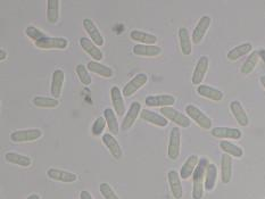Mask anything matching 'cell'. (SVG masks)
Segmentation results:
<instances>
[{"instance_id": "cell-43", "label": "cell", "mask_w": 265, "mask_h": 199, "mask_svg": "<svg viewBox=\"0 0 265 199\" xmlns=\"http://www.w3.org/2000/svg\"><path fill=\"white\" fill-rule=\"evenodd\" d=\"M258 55H259V57H261V58L263 59V61L265 63V49H261L258 51Z\"/></svg>"}, {"instance_id": "cell-14", "label": "cell", "mask_w": 265, "mask_h": 199, "mask_svg": "<svg viewBox=\"0 0 265 199\" xmlns=\"http://www.w3.org/2000/svg\"><path fill=\"white\" fill-rule=\"evenodd\" d=\"M64 81H65L64 71L63 70L54 71L53 77H51V84H50V93L54 98L58 99L60 97Z\"/></svg>"}, {"instance_id": "cell-5", "label": "cell", "mask_w": 265, "mask_h": 199, "mask_svg": "<svg viewBox=\"0 0 265 199\" xmlns=\"http://www.w3.org/2000/svg\"><path fill=\"white\" fill-rule=\"evenodd\" d=\"M148 82V75L145 73L137 74L135 78H132L122 89V93L124 97H131L135 94L140 88H143Z\"/></svg>"}, {"instance_id": "cell-31", "label": "cell", "mask_w": 265, "mask_h": 199, "mask_svg": "<svg viewBox=\"0 0 265 199\" xmlns=\"http://www.w3.org/2000/svg\"><path fill=\"white\" fill-rule=\"evenodd\" d=\"M59 0H48L47 2V21L50 24H56L59 20Z\"/></svg>"}, {"instance_id": "cell-40", "label": "cell", "mask_w": 265, "mask_h": 199, "mask_svg": "<svg viewBox=\"0 0 265 199\" xmlns=\"http://www.w3.org/2000/svg\"><path fill=\"white\" fill-rule=\"evenodd\" d=\"M99 190H101V193L105 199H120L115 193V191L113 190V188L106 182L101 183V186H99Z\"/></svg>"}, {"instance_id": "cell-45", "label": "cell", "mask_w": 265, "mask_h": 199, "mask_svg": "<svg viewBox=\"0 0 265 199\" xmlns=\"http://www.w3.org/2000/svg\"><path fill=\"white\" fill-rule=\"evenodd\" d=\"M259 81H261V84L263 85V88L265 89V75H262V77L259 78Z\"/></svg>"}, {"instance_id": "cell-4", "label": "cell", "mask_w": 265, "mask_h": 199, "mask_svg": "<svg viewBox=\"0 0 265 199\" xmlns=\"http://www.w3.org/2000/svg\"><path fill=\"white\" fill-rule=\"evenodd\" d=\"M42 131L40 129H27V130H17L13 131L9 138L15 144H20V142H31L36 141L41 138Z\"/></svg>"}, {"instance_id": "cell-33", "label": "cell", "mask_w": 265, "mask_h": 199, "mask_svg": "<svg viewBox=\"0 0 265 199\" xmlns=\"http://www.w3.org/2000/svg\"><path fill=\"white\" fill-rule=\"evenodd\" d=\"M104 117H105L108 130H110L111 135H117L118 131H120V126H118L117 117L115 112L112 110V108H106L104 110Z\"/></svg>"}, {"instance_id": "cell-22", "label": "cell", "mask_w": 265, "mask_h": 199, "mask_svg": "<svg viewBox=\"0 0 265 199\" xmlns=\"http://www.w3.org/2000/svg\"><path fill=\"white\" fill-rule=\"evenodd\" d=\"M103 142L104 145L107 147V149L111 151L112 156L116 159H121L123 156V150L121 148L118 141L114 138V136L111 134H105L103 136Z\"/></svg>"}, {"instance_id": "cell-36", "label": "cell", "mask_w": 265, "mask_h": 199, "mask_svg": "<svg viewBox=\"0 0 265 199\" xmlns=\"http://www.w3.org/2000/svg\"><path fill=\"white\" fill-rule=\"evenodd\" d=\"M258 59H259L258 51H253V53L247 57V59H246L245 63L241 65L240 72L243 73V74L252 73L253 71H254V69L256 68V65L258 63Z\"/></svg>"}, {"instance_id": "cell-23", "label": "cell", "mask_w": 265, "mask_h": 199, "mask_svg": "<svg viewBox=\"0 0 265 199\" xmlns=\"http://www.w3.org/2000/svg\"><path fill=\"white\" fill-rule=\"evenodd\" d=\"M233 178V158L228 154H223L221 158V180L228 184Z\"/></svg>"}, {"instance_id": "cell-38", "label": "cell", "mask_w": 265, "mask_h": 199, "mask_svg": "<svg viewBox=\"0 0 265 199\" xmlns=\"http://www.w3.org/2000/svg\"><path fill=\"white\" fill-rule=\"evenodd\" d=\"M25 33H26V36L29 37L31 40L35 41V44H37V42H39L40 40H42V39H44V38L47 37L44 32H42L41 30H39V28H38V27L33 26V25L27 26L26 30H25Z\"/></svg>"}, {"instance_id": "cell-3", "label": "cell", "mask_w": 265, "mask_h": 199, "mask_svg": "<svg viewBox=\"0 0 265 199\" xmlns=\"http://www.w3.org/2000/svg\"><path fill=\"white\" fill-rule=\"evenodd\" d=\"M160 114L165 117L168 118L173 123H176L178 126L181 127H189L191 124L190 118H189L187 115H184L181 112H179L177 110H174L172 107H163L160 108Z\"/></svg>"}, {"instance_id": "cell-25", "label": "cell", "mask_w": 265, "mask_h": 199, "mask_svg": "<svg viewBox=\"0 0 265 199\" xmlns=\"http://www.w3.org/2000/svg\"><path fill=\"white\" fill-rule=\"evenodd\" d=\"M198 163H200V158L197 155H191L186 159V162L182 165L181 170H180V178L186 180L189 179L195 172Z\"/></svg>"}, {"instance_id": "cell-2", "label": "cell", "mask_w": 265, "mask_h": 199, "mask_svg": "<svg viewBox=\"0 0 265 199\" xmlns=\"http://www.w3.org/2000/svg\"><path fill=\"white\" fill-rule=\"evenodd\" d=\"M187 116L196 123L202 129L210 130L212 129V120L208 117L205 113H203L200 108L195 105H187L186 106Z\"/></svg>"}, {"instance_id": "cell-24", "label": "cell", "mask_w": 265, "mask_h": 199, "mask_svg": "<svg viewBox=\"0 0 265 199\" xmlns=\"http://www.w3.org/2000/svg\"><path fill=\"white\" fill-rule=\"evenodd\" d=\"M132 51L137 56L156 57L162 54V48L156 45H135Z\"/></svg>"}, {"instance_id": "cell-6", "label": "cell", "mask_w": 265, "mask_h": 199, "mask_svg": "<svg viewBox=\"0 0 265 199\" xmlns=\"http://www.w3.org/2000/svg\"><path fill=\"white\" fill-rule=\"evenodd\" d=\"M180 147H181V132L179 127H173L170 134L169 147H168V156L170 159L176 160L180 155Z\"/></svg>"}, {"instance_id": "cell-16", "label": "cell", "mask_w": 265, "mask_h": 199, "mask_svg": "<svg viewBox=\"0 0 265 199\" xmlns=\"http://www.w3.org/2000/svg\"><path fill=\"white\" fill-rule=\"evenodd\" d=\"M139 113H141V104L139 102H134L131 104V106L129 108V111H127L125 117L123 118L122 121V129L123 130H129L130 127L135 124V122L137 120V117H138Z\"/></svg>"}, {"instance_id": "cell-39", "label": "cell", "mask_w": 265, "mask_h": 199, "mask_svg": "<svg viewBox=\"0 0 265 199\" xmlns=\"http://www.w3.org/2000/svg\"><path fill=\"white\" fill-rule=\"evenodd\" d=\"M106 124H107V123H106V120L104 116L96 118V121L93 122V124L91 126L92 136H101L104 132V130H105Z\"/></svg>"}, {"instance_id": "cell-7", "label": "cell", "mask_w": 265, "mask_h": 199, "mask_svg": "<svg viewBox=\"0 0 265 199\" xmlns=\"http://www.w3.org/2000/svg\"><path fill=\"white\" fill-rule=\"evenodd\" d=\"M211 23H212V18L208 15H204L201 17V20L198 21L197 25L195 26V28H193L192 35H191V40H192L193 45L201 44L202 40L204 39L207 30L211 26Z\"/></svg>"}, {"instance_id": "cell-20", "label": "cell", "mask_w": 265, "mask_h": 199, "mask_svg": "<svg viewBox=\"0 0 265 199\" xmlns=\"http://www.w3.org/2000/svg\"><path fill=\"white\" fill-rule=\"evenodd\" d=\"M197 92L200 96L211 99V101L214 102H221L223 99L224 94L221 90L213 88L211 85H206V84H201L197 87Z\"/></svg>"}, {"instance_id": "cell-10", "label": "cell", "mask_w": 265, "mask_h": 199, "mask_svg": "<svg viewBox=\"0 0 265 199\" xmlns=\"http://www.w3.org/2000/svg\"><path fill=\"white\" fill-rule=\"evenodd\" d=\"M211 134L215 138L220 139H233V140H239L243 137V134L239 129L236 127H226V126H216L213 127Z\"/></svg>"}, {"instance_id": "cell-12", "label": "cell", "mask_w": 265, "mask_h": 199, "mask_svg": "<svg viewBox=\"0 0 265 199\" xmlns=\"http://www.w3.org/2000/svg\"><path fill=\"white\" fill-rule=\"evenodd\" d=\"M47 177L55 181H60L65 183H72L75 182L78 179V175L73 172H69V171L50 168L47 171Z\"/></svg>"}, {"instance_id": "cell-19", "label": "cell", "mask_w": 265, "mask_h": 199, "mask_svg": "<svg viewBox=\"0 0 265 199\" xmlns=\"http://www.w3.org/2000/svg\"><path fill=\"white\" fill-rule=\"evenodd\" d=\"M111 98H112V104L113 107H114V111L116 112L117 116H123L125 113V103L124 99H123V93L120 90V88L112 87L111 89Z\"/></svg>"}, {"instance_id": "cell-9", "label": "cell", "mask_w": 265, "mask_h": 199, "mask_svg": "<svg viewBox=\"0 0 265 199\" xmlns=\"http://www.w3.org/2000/svg\"><path fill=\"white\" fill-rule=\"evenodd\" d=\"M176 103V98L171 94H156V96H148L145 99L146 106L148 107H171Z\"/></svg>"}, {"instance_id": "cell-41", "label": "cell", "mask_w": 265, "mask_h": 199, "mask_svg": "<svg viewBox=\"0 0 265 199\" xmlns=\"http://www.w3.org/2000/svg\"><path fill=\"white\" fill-rule=\"evenodd\" d=\"M80 199H93L91 193H90L88 190H82L80 192Z\"/></svg>"}, {"instance_id": "cell-15", "label": "cell", "mask_w": 265, "mask_h": 199, "mask_svg": "<svg viewBox=\"0 0 265 199\" xmlns=\"http://www.w3.org/2000/svg\"><path fill=\"white\" fill-rule=\"evenodd\" d=\"M168 180L173 197L176 199H181L183 196V189L182 183L180 181V173L176 170H171L168 173Z\"/></svg>"}, {"instance_id": "cell-35", "label": "cell", "mask_w": 265, "mask_h": 199, "mask_svg": "<svg viewBox=\"0 0 265 199\" xmlns=\"http://www.w3.org/2000/svg\"><path fill=\"white\" fill-rule=\"evenodd\" d=\"M33 104L39 108H56L59 105V101L54 97L37 96L33 98Z\"/></svg>"}, {"instance_id": "cell-17", "label": "cell", "mask_w": 265, "mask_h": 199, "mask_svg": "<svg viewBox=\"0 0 265 199\" xmlns=\"http://www.w3.org/2000/svg\"><path fill=\"white\" fill-rule=\"evenodd\" d=\"M82 24L84 30H86L88 36L90 37V39H91L98 47L103 46L105 40H104V37L102 36L101 31L98 30V27L96 26V24H94L93 21L90 20V18H84Z\"/></svg>"}, {"instance_id": "cell-21", "label": "cell", "mask_w": 265, "mask_h": 199, "mask_svg": "<svg viewBox=\"0 0 265 199\" xmlns=\"http://www.w3.org/2000/svg\"><path fill=\"white\" fill-rule=\"evenodd\" d=\"M140 116L144 121L150 123V124H154L156 126L165 127V126H168V124H169L168 118H165L163 115H160V114H157V113H155L153 111L143 110L140 113Z\"/></svg>"}, {"instance_id": "cell-27", "label": "cell", "mask_w": 265, "mask_h": 199, "mask_svg": "<svg viewBox=\"0 0 265 199\" xmlns=\"http://www.w3.org/2000/svg\"><path fill=\"white\" fill-rule=\"evenodd\" d=\"M179 40H180V48L183 55H190L192 51V40L189 35V31L187 27H180L179 28Z\"/></svg>"}, {"instance_id": "cell-44", "label": "cell", "mask_w": 265, "mask_h": 199, "mask_svg": "<svg viewBox=\"0 0 265 199\" xmlns=\"http://www.w3.org/2000/svg\"><path fill=\"white\" fill-rule=\"evenodd\" d=\"M26 199H41V198L38 193H32V195H30Z\"/></svg>"}, {"instance_id": "cell-18", "label": "cell", "mask_w": 265, "mask_h": 199, "mask_svg": "<svg viewBox=\"0 0 265 199\" xmlns=\"http://www.w3.org/2000/svg\"><path fill=\"white\" fill-rule=\"evenodd\" d=\"M230 111L233 113L234 117L238 122V124L240 126H248L249 124V117L247 115V113L244 110L243 105H241L240 102L234 101L230 103Z\"/></svg>"}, {"instance_id": "cell-28", "label": "cell", "mask_w": 265, "mask_h": 199, "mask_svg": "<svg viewBox=\"0 0 265 199\" xmlns=\"http://www.w3.org/2000/svg\"><path fill=\"white\" fill-rule=\"evenodd\" d=\"M87 68L89 70V72L96 73L98 75H101V77L106 78V79H111V78H113V75H114V72H113V70L111 68H108V66L99 63V61H96V60L89 61Z\"/></svg>"}, {"instance_id": "cell-32", "label": "cell", "mask_w": 265, "mask_h": 199, "mask_svg": "<svg viewBox=\"0 0 265 199\" xmlns=\"http://www.w3.org/2000/svg\"><path fill=\"white\" fill-rule=\"evenodd\" d=\"M216 178H217V168L215 164L210 163L206 170L205 174V182H204V188L207 191H212L215 187L216 183Z\"/></svg>"}, {"instance_id": "cell-34", "label": "cell", "mask_w": 265, "mask_h": 199, "mask_svg": "<svg viewBox=\"0 0 265 199\" xmlns=\"http://www.w3.org/2000/svg\"><path fill=\"white\" fill-rule=\"evenodd\" d=\"M220 148L222 149V151H223L224 154L234 156V157H236V158H240L244 156L243 148H240L239 146H237L228 140H222L220 142Z\"/></svg>"}, {"instance_id": "cell-8", "label": "cell", "mask_w": 265, "mask_h": 199, "mask_svg": "<svg viewBox=\"0 0 265 199\" xmlns=\"http://www.w3.org/2000/svg\"><path fill=\"white\" fill-rule=\"evenodd\" d=\"M208 66H210V59H208L207 56H202L200 59H198L197 64L195 66V70H193L191 81L193 85H201V83L204 80L205 75L208 71Z\"/></svg>"}, {"instance_id": "cell-13", "label": "cell", "mask_w": 265, "mask_h": 199, "mask_svg": "<svg viewBox=\"0 0 265 199\" xmlns=\"http://www.w3.org/2000/svg\"><path fill=\"white\" fill-rule=\"evenodd\" d=\"M80 46H81V48L86 51L91 58H93V60L101 61L104 58L103 51L99 49L98 46L94 44L91 39H89V38L82 37L81 39H80Z\"/></svg>"}, {"instance_id": "cell-37", "label": "cell", "mask_w": 265, "mask_h": 199, "mask_svg": "<svg viewBox=\"0 0 265 199\" xmlns=\"http://www.w3.org/2000/svg\"><path fill=\"white\" fill-rule=\"evenodd\" d=\"M75 73H77L78 78L82 84L84 85H90L92 82L91 77L89 74V70L87 66H84L83 64H79L75 66Z\"/></svg>"}, {"instance_id": "cell-26", "label": "cell", "mask_w": 265, "mask_h": 199, "mask_svg": "<svg viewBox=\"0 0 265 199\" xmlns=\"http://www.w3.org/2000/svg\"><path fill=\"white\" fill-rule=\"evenodd\" d=\"M130 38L134 41L139 42L140 45H155L157 42V37L155 35L139 30H132L130 32Z\"/></svg>"}, {"instance_id": "cell-42", "label": "cell", "mask_w": 265, "mask_h": 199, "mask_svg": "<svg viewBox=\"0 0 265 199\" xmlns=\"http://www.w3.org/2000/svg\"><path fill=\"white\" fill-rule=\"evenodd\" d=\"M7 58V51L6 50H5V49H0V60H5V59H6Z\"/></svg>"}, {"instance_id": "cell-29", "label": "cell", "mask_w": 265, "mask_h": 199, "mask_svg": "<svg viewBox=\"0 0 265 199\" xmlns=\"http://www.w3.org/2000/svg\"><path fill=\"white\" fill-rule=\"evenodd\" d=\"M5 159H6L8 163L15 164L22 168H29L32 164V159L29 157V156L14 153V151H9V153L5 155Z\"/></svg>"}, {"instance_id": "cell-30", "label": "cell", "mask_w": 265, "mask_h": 199, "mask_svg": "<svg viewBox=\"0 0 265 199\" xmlns=\"http://www.w3.org/2000/svg\"><path fill=\"white\" fill-rule=\"evenodd\" d=\"M252 50H253V45L249 44V42H245V44H241L231 49L226 56H228L229 60L235 61L241 58V57H244L245 55L249 54Z\"/></svg>"}, {"instance_id": "cell-11", "label": "cell", "mask_w": 265, "mask_h": 199, "mask_svg": "<svg viewBox=\"0 0 265 199\" xmlns=\"http://www.w3.org/2000/svg\"><path fill=\"white\" fill-rule=\"evenodd\" d=\"M36 46L40 49H65L69 46V40L66 38L46 37L37 42Z\"/></svg>"}, {"instance_id": "cell-1", "label": "cell", "mask_w": 265, "mask_h": 199, "mask_svg": "<svg viewBox=\"0 0 265 199\" xmlns=\"http://www.w3.org/2000/svg\"><path fill=\"white\" fill-rule=\"evenodd\" d=\"M210 162L208 159L203 157L200 159L195 172L192 174V182H193V189H192V199H202L204 196V177L206 174V170Z\"/></svg>"}]
</instances>
